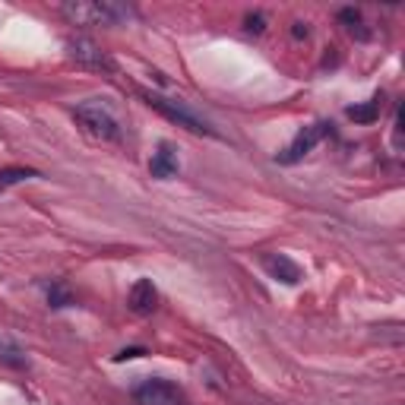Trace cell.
Returning a JSON list of instances; mask_svg holds the SVG:
<instances>
[{
	"instance_id": "6da1fadb",
	"label": "cell",
	"mask_w": 405,
	"mask_h": 405,
	"mask_svg": "<svg viewBox=\"0 0 405 405\" xmlns=\"http://www.w3.org/2000/svg\"><path fill=\"white\" fill-rule=\"evenodd\" d=\"M73 114H76V121L86 127V133H92L95 140H104V143L121 140V121H117V114L111 111L108 102L89 99V102L76 104Z\"/></svg>"
},
{
	"instance_id": "7a4b0ae2",
	"label": "cell",
	"mask_w": 405,
	"mask_h": 405,
	"mask_svg": "<svg viewBox=\"0 0 405 405\" xmlns=\"http://www.w3.org/2000/svg\"><path fill=\"white\" fill-rule=\"evenodd\" d=\"M64 16L76 25H114L127 16L123 6L114 4H86V0H76V4H64Z\"/></svg>"
},
{
	"instance_id": "3957f363",
	"label": "cell",
	"mask_w": 405,
	"mask_h": 405,
	"mask_svg": "<svg viewBox=\"0 0 405 405\" xmlns=\"http://www.w3.org/2000/svg\"><path fill=\"white\" fill-rule=\"evenodd\" d=\"M146 102L152 104L155 111H162V114L168 117V121H174V123H181V127H187V130H193V133H206V136H215V130L209 127L206 121L197 114L193 108H187L181 99H165V95H159V92H146Z\"/></svg>"
},
{
	"instance_id": "277c9868",
	"label": "cell",
	"mask_w": 405,
	"mask_h": 405,
	"mask_svg": "<svg viewBox=\"0 0 405 405\" xmlns=\"http://www.w3.org/2000/svg\"><path fill=\"white\" fill-rule=\"evenodd\" d=\"M133 399L140 405H181L184 402V389L171 380H162V377H149L140 387L133 389Z\"/></svg>"
},
{
	"instance_id": "5b68a950",
	"label": "cell",
	"mask_w": 405,
	"mask_h": 405,
	"mask_svg": "<svg viewBox=\"0 0 405 405\" xmlns=\"http://www.w3.org/2000/svg\"><path fill=\"white\" fill-rule=\"evenodd\" d=\"M326 133H330V123H326V121H317V123H310V127H304L301 133H298L295 140L279 152V165H295V162H301Z\"/></svg>"
},
{
	"instance_id": "8992f818",
	"label": "cell",
	"mask_w": 405,
	"mask_h": 405,
	"mask_svg": "<svg viewBox=\"0 0 405 405\" xmlns=\"http://www.w3.org/2000/svg\"><path fill=\"white\" fill-rule=\"evenodd\" d=\"M70 54H73L80 64H86V67H95V70H114L111 57L104 54V51H99V44L89 42V38H73V42H70Z\"/></svg>"
},
{
	"instance_id": "52a82bcc",
	"label": "cell",
	"mask_w": 405,
	"mask_h": 405,
	"mask_svg": "<svg viewBox=\"0 0 405 405\" xmlns=\"http://www.w3.org/2000/svg\"><path fill=\"white\" fill-rule=\"evenodd\" d=\"M127 304H130V310L140 313V317L152 313L155 304H159V291H155L152 279H136L133 289H130V295H127Z\"/></svg>"
},
{
	"instance_id": "ba28073f",
	"label": "cell",
	"mask_w": 405,
	"mask_h": 405,
	"mask_svg": "<svg viewBox=\"0 0 405 405\" xmlns=\"http://www.w3.org/2000/svg\"><path fill=\"white\" fill-rule=\"evenodd\" d=\"M266 272H270L276 282H285V285H298L301 282V266L295 263V260H289L285 253H270V257L263 260Z\"/></svg>"
},
{
	"instance_id": "9c48e42d",
	"label": "cell",
	"mask_w": 405,
	"mask_h": 405,
	"mask_svg": "<svg viewBox=\"0 0 405 405\" xmlns=\"http://www.w3.org/2000/svg\"><path fill=\"white\" fill-rule=\"evenodd\" d=\"M149 171H152V178H159V181L178 178V155H174V149L168 146V143H162L159 152L152 155V165H149Z\"/></svg>"
},
{
	"instance_id": "30bf717a",
	"label": "cell",
	"mask_w": 405,
	"mask_h": 405,
	"mask_svg": "<svg viewBox=\"0 0 405 405\" xmlns=\"http://www.w3.org/2000/svg\"><path fill=\"white\" fill-rule=\"evenodd\" d=\"M380 95H374V99L370 102H364V104H351L349 108V117L355 123H374L377 117H380Z\"/></svg>"
},
{
	"instance_id": "8fae6325",
	"label": "cell",
	"mask_w": 405,
	"mask_h": 405,
	"mask_svg": "<svg viewBox=\"0 0 405 405\" xmlns=\"http://www.w3.org/2000/svg\"><path fill=\"white\" fill-rule=\"evenodd\" d=\"M0 364H10V368H25V364H29V358H25V351L19 349L13 339L0 336Z\"/></svg>"
},
{
	"instance_id": "7c38bea8",
	"label": "cell",
	"mask_w": 405,
	"mask_h": 405,
	"mask_svg": "<svg viewBox=\"0 0 405 405\" xmlns=\"http://www.w3.org/2000/svg\"><path fill=\"white\" fill-rule=\"evenodd\" d=\"M29 178H38L35 168L10 165V168H4V171H0V191H6V187H13V184H23V181H29Z\"/></svg>"
},
{
	"instance_id": "4fadbf2b",
	"label": "cell",
	"mask_w": 405,
	"mask_h": 405,
	"mask_svg": "<svg viewBox=\"0 0 405 405\" xmlns=\"http://www.w3.org/2000/svg\"><path fill=\"white\" fill-rule=\"evenodd\" d=\"M339 19H342V23H349V32H351V35H358V38H361V42H368V38H370V32L364 29V23H361V13H358V10H351V6H349V10H342V13H339Z\"/></svg>"
},
{
	"instance_id": "5bb4252c",
	"label": "cell",
	"mask_w": 405,
	"mask_h": 405,
	"mask_svg": "<svg viewBox=\"0 0 405 405\" xmlns=\"http://www.w3.org/2000/svg\"><path fill=\"white\" fill-rule=\"evenodd\" d=\"M48 301H51V307H70V304H73V298H70V291L64 289V285H51V289H48Z\"/></svg>"
},
{
	"instance_id": "9a60e30c",
	"label": "cell",
	"mask_w": 405,
	"mask_h": 405,
	"mask_svg": "<svg viewBox=\"0 0 405 405\" xmlns=\"http://www.w3.org/2000/svg\"><path fill=\"white\" fill-rule=\"evenodd\" d=\"M143 355H146V349H123L117 355V361H130V358H143Z\"/></svg>"
},
{
	"instance_id": "2e32d148",
	"label": "cell",
	"mask_w": 405,
	"mask_h": 405,
	"mask_svg": "<svg viewBox=\"0 0 405 405\" xmlns=\"http://www.w3.org/2000/svg\"><path fill=\"white\" fill-rule=\"evenodd\" d=\"M247 29H250V32H263V16H250V19H247Z\"/></svg>"
},
{
	"instance_id": "e0dca14e",
	"label": "cell",
	"mask_w": 405,
	"mask_h": 405,
	"mask_svg": "<svg viewBox=\"0 0 405 405\" xmlns=\"http://www.w3.org/2000/svg\"><path fill=\"white\" fill-rule=\"evenodd\" d=\"M291 32H295V38H307V25L304 23H295V29H291Z\"/></svg>"
}]
</instances>
